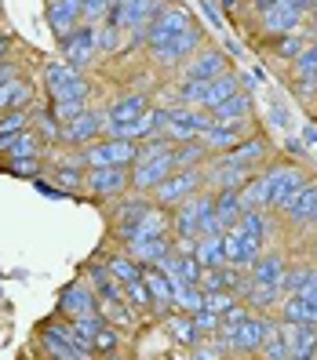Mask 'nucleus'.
<instances>
[{"mask_svg": "<svg viewBox=\"0 0 317 360\" xmlns=\"http://www.w3.org/2000/svg\"><path fill=\"white\" fill-rule=\"evenodd\" d=\"M278 328H281V316H266V313L251 309L244 321H234V324L223 321L219 338H223V346L230 349V356H259V346Z\"/></svg>", "mask_w": 317, "mask_h": 360, "instance_id": "nucleus-1", "label": "nucleus"}, {"mask_svg": "<svg viewBox=\"0 0 317 360\" xmlns=\"http://www.w3.org/2000/svg\"><path fill=\"white\" fill-rule=\"evenodd\" d=\"M132 189V164H106V167H88L84 172V189L92 204L106 207L113 204L117 197H124Z\"/></svg>", "mask_w": 317, "mask_h": 360, "instance_id": "nucleus-2", "label": "nucleus"}, {"mask_svg": "<svg viewBox=\"0 0 317 360\" xmlns=\"http://www.w3.org/2000/svg\"><path fill=\"white\" fill-rule=\"evenodd\" d=\"M44 91L51 102H88L92 98V80L66 58L48 62L44 66Z\"/></svg>", "mask_w": 317, "mask_h": 360, "instance_id": "nucleus-3", "label": "nucleus"}, {"mask_svg": "<svg viewBox=\"0 0 317 360\" xmlns=\"http://www.w3.org/2000/svg\"><path fill=\"white\" fill-rule=\"evenodd\" d=\"M37 342H40V353L55 356V360H84V356H92V349H84L77 342L73 324L62 313H55L51 321H44L37 328Z\"/></svg>", "mask_w": 317, "mask_h": 360, "instance_id": "nucleus-4", "label": "nucleus"}, {"mask_svg": "<svg viewBox=\"0 0 317 360\" xmlns=\"http://www.w3.org/2000/svg\"><path fill=\"white\" fill-rule=\"evenodd\" d=\"M266 175H270V211L281 219V211L295 200V193L313 179L306 167L292 164V160H270L266 164Z\"/></svg>", "mask_w": 317, "mask_h": 360, "instance_id": "nucleus-5", "label": "nucleus"}, {"mask_svg": "<svg viewBox=\"0 0 317 360\" xmlns=\"http://www.w3.org/2000/svg\"><path fill=\"white\" fill-rule=\"evenodd\" d=\"M197 189H204V167H179V172H172L161 186L150 189V197H154V204H161V207L172 211V207L182 204L186 197H194Z\"/></svg>", "mask_w": 317, "mask_h": 360, "instance_id": "nucleus-6", "label": "nucleus"}, {"mask_svg": "<svg viewBox=\"0 0 317 360\" xmlns=\"http://www.w3.org/2000/svg\"><path fill=\"white\" fill-rule=\"evenodd\" d=\"M197 48H204V30L194 22L189 30H182V33H175V37L161 40V44L146 48V51H150V58L157 62L161 70H172V66H182V62L194 55Z\"/></svg>", "mask_w": 317, "mask_h": 360, "instance_id": "nucleus-7", "label": "nucleus"}, {"mask_svg": "<svg viewBox=\"0 0 317 360\" xmlns=\"http://www.w3.org/2000/svg\"><path fill=\"white\" fill-rule=\"evenodd\" d=\"M80 153V164L84 167H106V164H135V153H139V142L132 139H113V135H102L99 142L84 146Z\"/></svg>", "mask_w": 317, "mask_h": 360, "instance_id": "nucleus-8", "label": "nucleus"}, {"mask_svg": "<svg viewBox=\"0 0 317 360\" xmlns=\"http://www.w3.org/2000/svg\"><path fill=\"white\" fill-rule=\"evenodd\" d=\"M211 204H216V189H197L194 197H186L182 204L172 207V237H197V226L201 219L211 211Z\"/></svg>", "mask_w": 317, "mask_h": 360, "instance_id": "nucleus-9", "label": "nucleus"}, {"mask_svg": "<svg viewBox=\"0 0 317 360\" xmlns=\"http://www.w3.org/2000/svg\"><path fill=\"white\" fill-rule=\"evenodd\" d=\"M102 135H106V110H99V105H88L80 117L62 124V146L66 150H84V146L99 142Z\"/></svg>", "mask_w": 317, "mask_h": 360, "instance_id": "nucleus-10", "label": "nucleus"}, {"mask_svg": "<svg viewBox=\"0 0 317 360\" xmlns=\"http://www.w3.org/2000/svg\"><path fill=\"white\" fill-rule=\"evenodd\" d=\"M194 26V11H189L186 4H179V0H172V4H161V11L154 15V22L146 26V48H154V44H161V40H168V37H175V33H182V30H189Z\"/></svg>", "mask_w": 317, "mask_h": 360, "instance_id": "nucleus-11", "label": "nucleus"}, {"mask_svg": "<svg viewBox=\"0 0 317 360\" xmlns=\"http://www.w3.org/2000/svg\"><path fill=\"white\" fill-rule=\"evenodd\" d=\"M58 44H62V58H66L70 66H77V70H88V66H95V58H99V37H95V22H80L73 33L62 37Z\"/></svg>", "mask_w": 317, "mask_h": 360, "instance_id": "nucleus-12", "label": "nucleus"}, {"mask_svg": "<svg viewBox=\"0 0 317 360\" xmlns=\"http://www.w3.org/2000/svg\"><path fill=\"white\" fill-rule=\"evenodd\" d=\"M303 4L299 0H273L266 11H259V26L266 37H278V33H295L303 22Z\"/></svg>", "mask_w": 317, "mask_h": 360, "instance_id": "nucleus-13", "label": "nucleus"}, {"mask_svg": "<svg viewBox=\"0 0 317 360\" xmlns=\"http://www.w3.org/2000/svg\"><path fill=\"white\" fill-rule=\"evenodd\" d=\"M223 70H230V66H226V51L204 44V48H197L194 55L182 62L179 80H211V77H219Z\"/></svg>", "mask_w": 317, "mask_h": 360, "instance_id": "nucleus-14", "label": "nucleus"}, {"mask_svg": "<svg viewBox=\"0 0 317 360\" xmlns=\"http://www.w3.org/2000/svg\"><path fill=\"white\" fill-rule=\"evenodd\" d=\"M292 91L295 98L313 102L317 98V44H306L292 62Z\"/></svg>", "mask_w": 317, "mask_h": 360, "instance_id": "nucleus-15", "label": "nucleus"}, {"mask_svg": "<svg viewBox=\"0 0 317 360\" xmlns=\"http://www.w3.org/2000/svg\"><path fill=\"white\" fill-rule=\"evenodd\" d=\"M58 313L73 321V316H88V313H99V295L95 288L84 281V284H66L58 295Z\"/></svg>", "mask_w": 317, "mask_h": 360, "instance_id": "nucleus-16", "label": "nucleus"}, {"mask_svg": "<svg viewBox=\"0 0 317 360\" xmlns=\"http://www.w3.org/2000/svg\"><path fill=\"white\" fill-rule=\"evenodd\" d=\"M172 172H175V157H172V150L161 153V157L142 160V164H132V189H142V193H150V189L161 186Z\"/></svg>", "mask_w": 317, "mask_h": 360, "instance_id": "nucleus-17", "label": "nucleus"}, {"mask_svg": "<svg viewBox=\"0 0 317 360\" xmlns=\"http://www.w3.org/2000/svg\"><path fill=\"white\" fill-rule=\"evenodd\" d=\"M251 124H234V120H211L208 128L197 135L204 146H208V153H226V150H234V146L248 135Z\"/></svg>", "mask_w": 317, "mask_h": 360, "instance_id": "nucleus-18", "label": "nucleus"}, {"mask_svg": "<svg viewBox=\"0 0 317 360\" xmlns=\"http://www.w3.org/2000/svg\"><path fill=\"white\" fill-rule=\"evenodd\" d=\"M219 157H226L230 164H244V167H256V172H259V167L270 164V142L263 135H244L234 150H226Z\"/></svg>", "mask_w": 317, "mask_h": 360, "instance_id": "nucleus-19", "label": "nucleus"}, {"mask_svg": "<svg viewBox=\"0 0 317 360\" xmlns=\"http://www.w3.org/2000/svg\"><path fill=\"white\" fill-rule=\"evenodd\" d=\"M80 22H84L80 0H51V4H48V30L55 33V40H62L66 33H73Z\"/></svg>", "mask_w": 317, "mask_h": 360, "instance_id": "nucleus-20", "label": "nucleus"}, {"mask_svg": "<svg viewBox=\"0 0 317 360\" xmlns=\"http://www.w3.org/2000/svg\"><path fill=\"white\" fill-rule=\"evenodd\" d=\"M150 98H146L142 91H128V95H117V98H110V105H102L106 110V128L110 124H128V120H135L139 113H146L150 110Z\"/></svg>", "mask_w": 317, "mask_h": 360, "instance_id": "nucleus-21", "label": "nucleus"}, {"mask_svg": "<svg viewBox=\"0 0 317 360\" xmlns=\"http://www.w3.org/2000/svg\"><path fill=\"white\" fill-rule=\"evenodd\" d=\"M161 331L168 335V342H175L179 349H189L197 342V324H194V316L182 313V309H172V313H164L161 316Z\"/></svg>", "mask_w": 317, "mask_h": 360, "instance_id": "nucleus-22", "label": "nucleus"}, {"mask_svg": "<svg viewBox=\"0 0 317 360\" xmlns=\"http://www.w3.org/2000/svg\"><path fill=\"white\" fill-rule=\"evenodd\" d=\"M128 255L139 262V266H157L161 262V255H168L175 244H172V233H164V237H135V240H128V244H120Z\"/></svg>", "mask_w": 317, "mask_h": 360, "instance_id": "nucleus-23", "label": "nucleus"}, {"mask_svg": "<svg viewBox=\"0 0 317 360\" xmlns=\"http://www.w3.org/2000/svg\"><path fill=\"white\" fill-rule=\"evenodd\" d=\"M281 335L292 346V360H313L317 356V324H292L281 321Z\"/></svg>", "mask_w": 317, "mask_h": 360, "instance_id": "nucleus-24", "label": "nucleus"}, {"mask_svg": "<svg viewBox=\"0 0 317 360\" xmlns=\"http://www.w3.org/2000/svg\"><path fill=\"white\" fill-rule=\"evenodd\" d=\"M251 113H256V102H251V91L241 88L230 98H223L219 105H211V120H234V124H251Z\"/></svg>", "mask_w": 317, "mask_h": 360, "instance_id": "nucleus-25", "label": "nucleus"}, {"mask_svg": "<svg viewBox=\"0 0 317 360\" xmlns=\"http://www.w3.org/2000/svg\"><path fill=\"white\" fill-rule=\"evenodd\" d=\"M142 281L154 295V316H164V313L175 309L172 306V277H168L161 266H142Z\"/></svg>", "mask_w": 317, "mask_h": 360, "instance_id": "nucleus-26", "label": "nucleus"}, {"mask_svg": "<svg viewBox=\"0 0 317 360\" xmlns=\"http://www.w3.org/2000/svg\"><path fill=\"white\" fill-rule=\"evenodd\" d=\"M84 172H88V167L80 164L77 150H70V157H62V160H51V179H55V186L66 189V193H80L84 189Z\"/></svg>", "mask_w": 317, "mask_h": 360, "instance_id": "nucleus-27", "label": "nucleus"}, {"mask_svg": "<svg viewBox=\"0 0 317 360\" xmlns=\"http://www.w3.org/2000/svg\"><path fill=\"white\" fill-rule=\"evenodd\" d=\"M150 204H154L150 193H142V189H128L124 197H117V200L110 204V226H117V222H135Z\"/></svg>", "mask_w": 317, "mask_h": 360, "instance_id": "nucleus-28", "label": "nucleus"}, {"mask_svg": "<svg viewBox=\"0 0 317 360\" xmlns=\"http://www.w3.org/2000/svg\"><path fill=\"white\" fill-rule=\"evenodd\" d=\"M285 269H288V259L281 255V251H263V255L251 262L248 277L256 281V284H281Z\"/></svg>", "mask_w": 317, "mask_h": 360, "instance_id": "nucleus-29", "label": "nucleus"}, {"mask_svg": "<svg viewBox=\"0 0 317 360\" xmlns=\"http://www.w3.org/2000/svg\"><path fill=\"white\" fill-rule=\"evenodd\" d=\"M241 211H244V204H241V193H237V189H216V204H211V215H216V222L223 226V233L237 226Z\"/></svg>", "mask_w": 317, "mask_h": 360, "instance_id": "nucleus-30", "label": "nucleus"}, {"mask_svg": "<svg viewBox=\"0 0 317 360\" xmlns=\"http://www.w3.org/2000/svg\"><path fill=\"white\" fill-rule=\"evenodd\" d=\"M317 207V179H310L303 189H299V193H295V200L281 211V219L292 226V229H299L303 222H306V215H310V211Z\"/></svg>", "mask_w": 317, "mask_h": 360, "instance_id": "nucleus-31", "label": "nucleus"}, {"mask_svg": "<svg viewBox=\"0 0 317 360\" xmlns=\"http://www.w3.org/2000/svg\"><path fill=\"white\" fill-rule=\"evenodd\" d=\"M281 299H285L281 284H256V281H251V284H248V291L241 295V302H244L248 309H256V313H270V309H278V306H281Z\"/></svg>", "mask_w": 317, "mask_h": 360, "instance_id": "nucleus-32", "label": "nucleus"}, {"mask_svg": "<svg viewBox=\"0 0 317 360\" xmlns=\"http://www.w3.org/2000/svg\"><path fill=\"white\" fill-rule=\"evenodd\" d=\"M263 48H270V55H273V58H281V62H295V55L306 48V40H303V30H295V33L263 37Z\"/></svg>", "mask_w": 317, "mask_h": 360, "instance_id": "nucleus-33", "label": "nucleus"}, {"mask_svg": "<svg viewBox=\"0 0 317 360\" xmlns=\"http://www.w3.org/2000/svg\"><path fill=\"white\" fill-rule=\"evenodd\" d=\"M99 313L113 328H135L139 324V313L128 306V299H99Z\"/></svg>", "mask_w": 317, "mask_h": 360, "instance_id": "nucleus-34", "label": "nucleus"}, {"mask_svg": "<svg viewBox=\"0 0 317 360\" xmlns=\"http://www.w3.org/2000/svg\"><path fill=\"white\" fill-rule=\"evenodd\" d=\"M237 193H241L244 207H270V175H266V167H259V172L251 175Z\"/></svg>", "mask_w": 317, "mask_h": 360, "instance_id": "nucleus-35", "label": "nucleus"}, {"mask_svg": "<svg viewBox=\"0 0 317 360\" xmlns=\"http://www.w3.org/2000/svg\"><path fill=\"white\" fill-rule=\"evenodd\" d=\"M234 91H241V77L234 70H223L219 77L208 80V95H204V110H211V105H219L223 98H230Z\"/></svg>", "mask_w": 317, "mask_h": 360, "instance_id": "nucleus-36", "label": "nucleus"}, {"mask_svg": "<svg viewBox=\"0 0 317 360\" xmlns=\"http://www.w3.org/2000/svg\"><path fill=\"white\" fill-rule=\"evenodd\" d=\"M172 157H175V172H179V167H204L211 153H208V146L201 139H189V142L172 146Z\"/></svg>", "mask_w": 317, "mask_h": 360, "instance_id": "nucleus-37", "label": "nucleus"}, {"mask_svg": "<svg viewBox=\"0 0 317 360\" xmlns=\"http://www.w3.org/2000/svg\"><path fill=\"white\" fill-rule=\"evenodd\" d=\"M194 255H197L201 269L223 266V262H226V251H223V233H208V237H197V244H194Z\"/></svg>", "mask_w": 317, "mask_h": 360, "instance_id": "nucleus-38", "label": "nucleus"}, {"mask_svg": "<svg viewBox=\"0 0 317 360\" xmlns=\"http://www.w3.org/2000/svg\"><path fill=\"white\" fill-rule=\"evenodd\" d=\"M124 299H128V306L139 313V321H150V316H154V295H150V288H146L142 277L124 284Z\"/></svg>", "mask_w": 317, "mask_h": 360, "instance_id": "nucleus-39", "label": "nucleus"}, {"mask_svg": "<svg viewBox=\"0 0 317 360\" xmlns=\"http://www.w3.org/2000/svg\"><path fill=\"white\" fill-rule=\"evenodd\" d=\"M92 353L95 356H120L124 353V338H120V328L113 324H102L92 338Z\"/></svg>", "mask_w": 317, "mask_h": 360, "instance_id": "nucleus-40", "label": "nucleus"}, {"mask_svg": "<svg viewBox=\"0 0 317 360\" xmlns=\"http://www.w3.org/2000/svg\"><path fill=\"white\" fill-rule=\"evenodd\" d=\"M106 259V269H110L113 273V277L120 281V284H128V281H135V277H142V266L128 255V251H113V255H102Z\"/></svg>", "mask_w": 317, "mask_h": 360, "instance_id": "nucleus-41", "label": "nucleus"}, {"mask_svg": "<svg viewBox=\"0 0 317 360\" xmlns=\"http://www.w3.org/2000/svg\"><path fill=\"white\" fill-rule=\"evenodd\" d=\"M30 128L44 139L48 146H62V124L55 120V113H51V105L48 110H33V120H30Z\"/></svg>", "mask_w": 317, "mask_h": 360, "instance_id": "nucleus-42", "label": "nucleus"}, {"mask_svg": "<svg viewBox=\"0 0 317 360\" xmlns=\"http://www.w3.org/2000/svg\"><path fill=\"white\" fill-rule=\"evenodd\" d=\"M313 281V262H295L285 269V277H281V291L285 295H295V291H303L306 284Z\"/></svg>", "mask_w": 317, "mask_h": 360, "instance_id": "nucleus-43", "label": "nucleus"}, {"mask_svg": "<svg viewBox=\"0 0 317 360\" xmlns=\"http://www.w3.org/2000/svg\"><path fill=\"white\" fill-rule=\"evenodd\" d=\"M70 324H73L77 342H80L84 349H92V338H95V331H99L106 321H102V313H88V316H73ZM92 356H95V353H92Z\"/></svg>", "mask_w": 317, "mask_h": 360, "instance_id": "nucleus-44", "label": "nucleus"}, {"mask_svg": "<svg viewBox=\"0 0 317 360\" xmlns=\"http://www.w3.org/2000/svg\"><path fill=\"white\" fill-rule=\"evenodd\" d=\"M4 172H11L18 179H40L44 175V157H15L4 164Z\"/></svg>", "mask_w": 317, "mask_h": 360, "instance_id": "nucleus-45", "label": "nucleus"}, {"mask_svg": "<svg viewBox=\"0 0 317 360\" xmlns=\"http://www.w3.org/2000/svg\"><path fill=\"white\" fill-rule=\"evenodd\" d=\"M259 356L263 360H292V346H288V338L281 335V328L259 346Z\"/></svg>", "mask_w": 317, "mask_h": 360, "instance_id": "nucleus-46", "label": "nucleus"}, {"mask_svg": "<svg viewBox=\"0 0 317 360\" xmlns=\"http://www.w3.org/2000/svg\"><path fill=\"white\" fill-rule=\"evenodd\" d=\"M189 316H194L201 338L204 335H219V328H223V313H216V309H197V313H189Z\"/></svg>", "mask_w": 317, "mask_h": 360, "instance_id": "nucleus-47", "label": "nucleus"}, {"mask_svg": "<svg viewBox=\"0 0 317 360\" xmlns=\"http://www.w3.org/2000/svg\"><path fill=\"white\" fill-rule=\"evenodd\" d=\"M241 299L234 291H204V309H216V313H226L230 306H237Z\"/></svg>", "mask_w": 317, "mask_h": 360, "instance_id": "nucleus-48", "label": "nucleus"}, {"mask_svg": "<svg viewBox=\"0 0 317 360\" xmlns=\"http://www.w3.org/2000/svg\"><path fill=\"white\" fill-rule=\"evenodd\" d=\"M84 110H88V102H51V113H55L58 124H66V120L80 117Z\"/></svg>", "mask_w": 317, "mask_h": 360, "instance_id": "nucleus-49", "label": "nucleus"}, {"mask_svg": "<svg viewBox=\"0 0 317 360\" xmlns=\"http://www.w3.org/2000/svg\"><path fill=\"white\" fill-rule=\"evenodd\" d=\"M15 77H23V73H18V66H15L11 58H4V62H0V84H8V80H15Z\"/></svg>", "mask_w": 317, "mask_h": 360, "instance_id": "nucleus-50", "label": "nucleus"}, {"mask_svg": "<svg viewBox=\"0 0 317 360\" xmlns=\"http://www.w3.org/2000/svg\"><path fill=\"white\" fill-rule=\"evenodd\" d=\"M285 153H292V157H303L306 150H303V142H299V139H285Z\"/></svg>", "mask_w": 317, "mask_h": 360, "instance_id": "nucleus-51", "label": "nucleus"}, {"mask_svg": "<svg viewBox=\"0 0 317 360\" xmlns=\"http://www.w3.org/2000/svg\"><path fill=\"white\" fill-rule=\"evenodd\" d=\"M11 44H15V40H11L8 33H0V62H4V58H8V51H11Z\"/></svg>", "mask_w": 317, "mask_h": 360, "instance_id": "nucleus-52", "label": "nucleus"}, {"mask_svg": "<svg viewBox=\"0 0 317 360\" xmlns=\"http://www.w3.org/2000/svg\"><path fill=\"white\" fill-rule=\"evenodd\" d=\"M201 8H204V15H208V22H211V26H219V11H216V8H211V4H208V0H201Z\"/></svg>", "mask_w": 317, "mask_h": 360, "instance_id": "nucleus-53", "label": "nucleus"}, {"mask_svg": "<svg viewBox=\"0 0 317 360\" xmlns=\"http://www.w3.org/2000/svg\"><path fill=\"white\" fill-rule=\"evenodd\" d=\"M306 251H310V259L317 262V233H310V240H306Z\"/></svg>", "mask_w": 317, "mask_h": 360, "instance_id": "nucleus-54", "label": "nucleus"}, {"mask_svg": "<svg viewBox=\"0 0 317 360\" xmlns=\"http://www.w3.org/2000/svg\"><path fill=\"white\" fill-rule=\"evenodd\" d=\"M299 4H303L306 15H317V0H299Z\"/></svg>", "mask_w": 317, "mask_h": 360, "instance_id": "nucleus-55", "label": "nucleus"}, {"mask_svg": "<svg viewBox=\"0 0 317 360\" xmlns=\"http://www.w3.org/2000/svg\"><path fill=\"white\" fill-rule=\"evenodd\" d=\"M306 142H310V146L317 142V128H313V124H306Z\"/></svg>", "mask_w": 317, "mask_h": 360, "instance_id": "nucleus-56", "label": "nucleus"}, {"mask_svg": "<svg viewBox=\"0 0 317 360\" xmlns=\"http://www.w3.org/2000/svg\"><path fill=\"white\" fill-rule=\"evenodd\" d=\"M0 33H4V30H0Z\"/></svg>", "mask_w": 317, "mask_h": 360, "instance_id": "nucleus-57", "label": "nucleus"}]
</instances>
